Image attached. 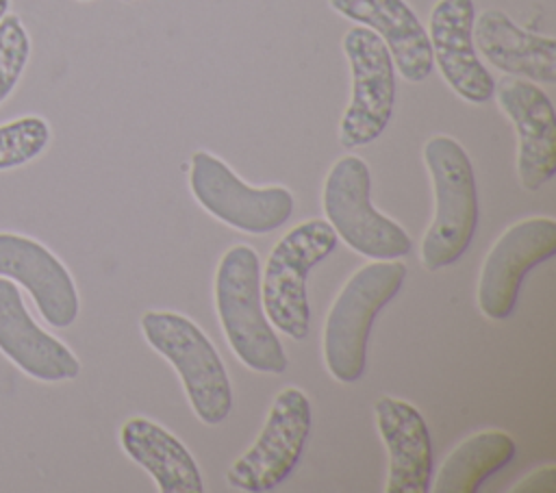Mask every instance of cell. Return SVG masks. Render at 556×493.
<instances>
[{"instance_id": "cell-1", "label": "cell", "mask_w": 556, "mask_h": 493, "mask_svg": "<svg viewBox=\"0 0 556 493\" xmlns=\"http://www.w3.org/2000/svg\"><path fill=\"white\" fill-rule=\"evenodd\" d=\"M215 311L235 356L252 371L282 374L285 347L261 302V263L248 243L228 248L215 269Z\"/></svg>"}, {"instance_id": "cell-2", "label": "cell", "mask_w": 556, "mask_h": 493, "mask_svg": "<svg viewBox=\"0 0 556 493\" xmlns=\"http://www.w3.org/2000/svg\"><path fill=\"white\" fill-rule=\"evenodd\" d=\"M421 156L432 185L434 215L424 232L419 258L428 271H437L467 252L478 226V193L471 159L456 139L432 135Z\"/></svg>"}, {"instance_id": "cell-3", "label": "cell", "mask_w": 556, "mask_h": 493, "mask_svg": "<svg viewBox=\"0 0 556 493\" xmlns=\"http://www.w3.org/2000/svg\"><path fill=\"white\" fill-rule=\"evenodd\" d=\"M404 278L406 265L400 258H374L341 287L324 324V363L334 380H361L374 319L402 289Z\"/></svg>"}, {"instance_id": "cell-4", "label": "cell", "mask_w": 556, "mask_h": 493, "mask_svg": "<svg viewBox=\"0 0 556 493\" xmlns=\"http://www.w3.org/2000/svg\"><path fill=\"white\" fill-rule=\"evenodd\" d=\"M139 326L148 345L178 371L198 419L222 424L232 408V389L224 361L200 326L174 311H146Z\"/></svg>"}, {"instance_id": "cell-5", "label": "cell", "mask_w": 556, "mask_h": 493, "mask_svg": "<svg viewBox=\"0 0 556 493\" xmlns=\"http://www.w3.org/2000/svg\"><path fill=\"white\" fill-rule=\"evenodd\" d=\"M337 235L324 219H306L287 230L271 248L263 276L261 302L265 317L282 334L300 341L311 328V304L306 293L308 271L330 256Z\"/></svg>"}, {"instance_id": "cell-6", "label": "cell", "mask_w": 556, "mask_h": 493, "mask_svg": "<svg viewBox=\"0 0 556 493\" xmlns=\"http://www.w3.org/2000/svg\"><path fill=\"white\" fill-rule=\"evenodd\" d=\"M371 176L367 163L356 154H345L332 163L321 189L324 215L354 252L389 261L406 256L413 248L408 232L382 215L369 198Z\"/></svg>"}, {"instance_id": "cell-7", "label": "cell", "mask_w": 556, "mask_h": 493, "mask_svg": "<svg viewBox=\"0 0 556 493\" xmlns=\"http://www.w3.org/2000/svg\"><path fill=\"white\" fill-rule=\"evenodd\" d=\"M189 189L206 213L248 235L278 230L289 222L295 206L293 193L287 187H252L228 163L206 150L191 154Z\"/></svg>"}, {"instance_id": "cell-8", "label": "cell", "mask_w": 556, "mask_h": 493, "mask_svg": "<svg viewBox=\"0 0 556 493\" xmlns=\"http://www.w3.org/2000/svg\"><path fill=\"white\" fill-rule=\"evenodd\" d=\"M352 74V96L339 122V143L345 150L376 141L395 106V65L384 41L356 24L341 39Z\"/></svg>"}, {"instance_id": "cell-9", "label": "cell", "mask_w": 556, "mask_h": 493, "mask_svg": "<svg viewBox=\"0 0 556 493\" xmlns=\"http://www.w3.org/2000/svg\"><path fill=\"white\" fill-rule=\"evenodd\" d=\"M313 426L311 402L298 387L274 397L256 441L226 469V482L245 493L276 489L298 465Z\"/></svg>"}, {"instance_id": "cell-10", "label": "cell", "mask_w": 556, "mask_h": 493, "mask_svg": "<svg viewBox=\"0 0 556 493\" xmlns=\"http://www.w3.org/2000/svg\"><path fill=\"white\" fill-rule=\"evenodd\" d=\"M556 252V222L526 217L508 226L491 245L478 278V308L489 319H506L519 298L526 274Z\"/></svg>"}, {"instance_id": "cell-11", "label": "cell", "mask_w": 556, "mask_h": 493, "mask_svg": "<svg viewBox=\"0 0 556 493\" xmlns=\"http://www.w3.org/2000/svg\"><path fill=\"white\" fill-rule=\"evenodd\" d=\"M493 96L517 132V176L539 191L556 174V115L547 93L532 80L504 76Z\"/></svg>"}, {"instance_id": "cell-12", "label": "cell", "mask_w": 556, "mask_h": 493, "mask_svg": "<svg viewBox=\"0 0 556 493\" xmlns=\"http://www.w3.org/2000/svg\"><path fill=\"white\" fill-rule=\"evenodd\" d=\"M473 0H437L428 17L432 61L447 87L469 104H484L495 80L473 46Z\"/></svg>"}, {"instance_id": "cell-13", "label": "cell", "mask_w": 556, "mask_h": 493, "mask_svg": "<svg viewBox=\"0 0 556 493\" xmlns=\"http://www.w3.org/2000/svg\"><path fill=\"white\" fill-rule=\"evenodd\" d=\"M0 276L22 285L50 326L67 328L76 321V285L67 267L39 241L0 232Z\"/></svg>"}, {"instance_id": "cell-14", "label": "cell", "mask_w": 556, "mask_h": 493, "mask_svg": "<svg viewBox=\"0 0 556 493\" xmlns=\"http://www.w3.org/2000/svg\"><path fill=\"white\" fill-rule=\"evenodd\" d=\"M0 352L41 382L72 380L80 374L76 354L35 324L13 280L0 276Z\"/></svg>"}, {"instance_id": "cell-15", "label": "cell", "mask_w": 556, "mask_h": 493, "mask_svg": "<svg viewBox=\"0 0 556 493\" xmlns=\"http://www.w3.org/2000/svg\"><path fill=\"white\" fill-rule=\"evenodd\" d=\"M376 426L389 452L384 493H428L432 484V439L421 413L397 397L382 395L374 404Z\"/></svg>"}, {"instance_id": "cell-16", "label": "cell", "mask_w": 556, "mask_h": 493, "mask_svg": "<svg viewBox=\"0 0 556 493\" xmlns=\"http://www.w3.org/2000/svg\"><path fill=\"white\" fill-rule=\"evenodd\" d=\"M328 4L341 17L374 30L404 80L421 83L432 74L428 30L406 0H328Z\"/></svg>"}, {"instance_id": "cell-17", "label": "cell", "mask_w": 556, "mask_h": 493, "mask_svg": "<svg viewBox=\"0 0 556 493\" xmlns=\"http://www.w3.org/2000/svg\"><path fill=\"white\" fill-rule=\"evenodd\" d=\"M473 46L500 72L532 83H556V39L517 26L504 11L484 9L473 17Z\"/></svg>"}, {"instance_id": "cell-18", "label": "cell", "mask_w": 556, "mask_h": 493, "mask_svg": "<svg viewBox=\"0 0 556 493\" xmlns=\"http://www.w3.org/2000/svg\"><path fill=\"white\" fill-rule=\"evenodd\" d=\"M119 443L128 458L143 467L161 493H202V476L195 458L161 424L130 417L119 430Z\"/></svg>"}, {"instance_id": "cell-19", "label": "cell", "mask_w": 556, "mask_h": 493, "mask_svg": "<svg viewBox=\"0 0 556 493\" xmlns=\"http://www.w3.org/2000/svg\"><path fill=\"white\" fill-rule=\"evenodd\" d=\"M517 445L504 430H480L458 443L437 471L434 493H476L482 482L515 458Z\"/></svg>"}, {"instance_id": "cell-20", "label": "cell", "mask_w": 556, "mask_h": 493, "mask_svg": "<svg viewBox=\"0 0 556 493\" xmlns=\"http://www.w3.org/2000/svg\"><path fill=\"white\" fill-rule=\"evenodd\" d=\"M50 143V126L39 115L17 117L0 126V172L26 165Z\"/></svg>"}, {"instance_id": "cell-21", "label": "cell", "mask_w": 556, "mask_h": 493, "mask_svg": "<svg viewBox=\"0 0 556 493\" xmlns=\"http://www.w3.org/2000/svg\"><path fill=\"white\" fill-rule=\"evenodd\" d=\"M30 56V37L22 20L7 13L0 20V104L11 96Z\"/></svg>"}, {"instance_id": "cell-22", "label": "cell", "mask_w": 556, "mask_h": 493, "mask_svg": "<svg viewBox=\"0 0 556 493\" xmlns=\"http://www.w3.org/2000/svg\"><path fill=\"white\" fill-rule=\"evenodd\" d=\"M556 491V467L543 465L519 480L510 493H554Z\"/></svg>"}, {"instance_id": "cell-23", "label": "cell", "mask_w": 556, "mask_h": 493, "mask_svg": "<svg viewBox=\"0 0 556 493\" xmlns=\"http://www.w3.org/2000/svg\"><path fill=\"white\" fill-rule=\"evenodd\" d=\"M9 7H11V0H0V20L9 13Z\"/></svg>"}, {"instance_id": "cell-24", "label": "cell", "mask_w": 556, "mask_h": 493, "mask_svg": "<svg viewBox=\"0 0 556 493\" xmlns=\"http://www.w3.org/2000/svg\"><path fill=\"white\" fill-rule=\"evenodd\" d=\"M78 2H91V0H78Z\"/></svg>"}, {"instance_id": "cell-25", "label": "cell", "mask_w": 556, "mask_h": 493, "mask_svg": "<svg viewBox=\"0 0 556 493\" xmlns=\"http://www.w3.org/2000/svg\"><path fill=\"white\" fill-rule=\"evenodd\" d=\"M122 2H135V0H122Z\"/></svg>"}]
</instances>
